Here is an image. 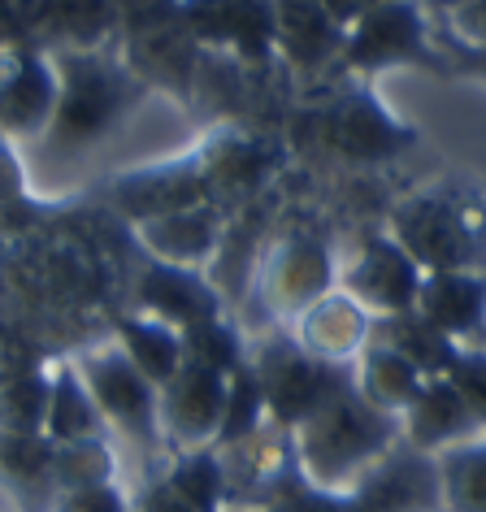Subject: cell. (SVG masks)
Segmentation results:
<instances>
[{
	"label": "cell",
	"mask_w": 486,
	"mask_h": 512,
	"mask_svg": "<svg viewBox=\"0 0 486 512\" xmlns=\"http://www.w3.org/2000/svg\"><path fill=\"white\" fill-rule=\"evenodd\" d=\"M61 100V70L53 53H40L31 44H9L5 53V96H0V113H5L9 139H35L48 135L57 118Z\"/></svg>",
	"instance_id": "cell-13"
},
{
	"label": "cell",
	"mask_w": 486,
	"mask_h": 512,
	"mask_svg": "<svg viewBox=\"0 0 486 512\" xmlns=\"http://www.w3.org/2000/svg\"><path fill=\"white\" fill-rule=\"evenodd\" d=\"M421 382H426V374H421L408 356L395 352L391 343H382V339L365 343L361 369H356V391H361L369 404H378V408H387V413L400 417L404 408L413 404V395L421 391Z\"/></svg>",
	"instance_id": "cell-25"
},
{
	"label": "cell",
	"mask_w": 486,
	"mask_h": 512,
	"mask_svg": "<svg viewBox=\"0 0 486 512\" xmlns=\"http://www.w3.org/2000/svg\"><path fill=\"white\" fill-rule=\"evenodd\" d=\"M118 22V0H53V27L74 48H105Z\"/></svg>",
	"instance_id": "cell-30"
},
{
	"label": "cell",
	"mask_w": 486,
	"mask_h": 512,
	"mask_svg": "<svg viewBox=\"0 0 486 512\" xmlns=\"http://www.w3.org/2000/svg\"><path fill=\"white\" fill-rule=\"evenodd\" d=\"M417 287H421V265L408 256V248L391 235V230L365 235L352 270L343 274V291H352L374 317L413 309Z\"/></svg>",
	"instance_id": "cell-12"
},
{
	"label": "cell",
	"mask_w": 486,
	"mask_h": 512,
	"mask_svg": "<svg viewBox=\"0 0 486 512\" xmlns=\"http://www.w3.org/2000/svg\"><path fill=\"white\" fill-rule=\"evenodd\" d=\"M326 291H335V265H330V252L317 235L287 230V235H278L265 248L257 265V296L274 317H291L296 322Z\"/></svg>",
	"instance_id": "cell-10"
},
{
	"label": "cell",
	"mask_w": 486,
	"mask_h": 512,
	"mask_svg": "<svg viewBox=\"0 0 486 512\" xmlns=\"http://www.w3.org/2000/svg\"><path fill=\"white\" fill-rule=\"evenodd\" d=\"M57 365L14 369L5 382V434H44L48 408H53Z\"/></svg>",
	"instance_id": "cell-28"
},
{
	"label": "cell",
	"mask_w": 486,
	"mask_h": 512,
	"mask_svg": "<svg viewBox=\"0 0 486 512\" xmlns=\"http://www.w3.org/2000/svg\"><path fill=\"white\" fill-rule=\"evenodd\" d=\"M118 343L131 352V361L144 369L157 387H165V382L174 378V369L183 365V330L174 322H165V317H152V313L122 317Z\"/></svg>",
	"instance_id": "cell-26"
},
{
	"label": "cell",
	"mask_w": 486,
	"mask_h": 512,
	"mask_svg": "<svg viewBox=\"0 0 486 512\" xmlns=\"http://www.w3.org/2000/svg\"><path fill=\"white\" fill-rule=\"evenodd\" d=\"M222 222H226V209H217V204H187V209L135 222V235H139V248L161 256V261L204 270L217 252V239H222Z\"/></svg>",
	"instance_id": "cell-19"
},
{
	"label": "cell",
	"mask_w": 486,
	"mask_h": 512,
	"mask_svg": "<svg viewBox=\"0 0 486 512\" xmlns=\"http://www.w3.org/2000/svg\"><path fill=\"white\" fill-rule=\"evenodd\" d=\"M296 339L313 356H322L330 365H348L352 356L365 352V343L374 339V313L365 309L352 291H326L317 304H309L296 317Z\"/></svg>",
	"instance_id": "cell-18"
},
{
	"label": "cell",
	"mask_w": 486,
	"mask_h": 512,
	"mask_svg": "<svg viewBox=\"0 0 486 512\" xmlns=\"http://www.w3.org/2000/svg\"><path fill=\"white\" fill-rule=\"evenodd\" d=\"M265 413H270L265 387H261L252 361H243L235 374H230V400H226V421H222V434H217V447H235L243 439H252V434L261 430Z\"/></svg>",
	"instance_id": "cell-29"
},
{
	"label": "cell",
	"mask_w": 486,
	"mask_h": 512,
	"mask_svg": "<svg viewBox=\"0 0 486 512\" xmlns=\"http://www.w3.org/2000/svg\"><path fill=\"white\" fill-rule=\"evenodd\" d=\"M326 5H330V14H335V18L343 22V27H348V22H352V18H361V14H365V9H374V5H382V0H326Z\"/></svg>",
	"instance_id": "cell-36"
},
{
	"label": "cell",
	"mask_w": 486,
	"mask_h": 512,
	"mask_svg": "<svg viewBox=\"0 0 486 512\" xmlns=\"http://www.w3.org/2000/svg\"><path fill=\"white\" fill-rule=\"evenodd\" d=\"M48 22L53 27V0H5V40L31 44V35Z\"/></svg>",
	"instance_id": "cell-33"
},
{
	"label": "cell",
	"mask_w": 486,
	"mask_h": 512,
	"mask_svg": "<svg viewBox=\"0 0 486 512\" xmlns=\"http://www.w3.org/2000/svg\"><path fill=\"white\" fill-rule=\"evenodd\" d=\"M374 339L391 343V348L400 356H408V361H413L426 378L447 374V369L456 365V356H460V339H452L447 330L426 322L417 309L374 317Z\"/></svg>",
	"instance_id": "cell-24"
},
{
	"label": "cell",
	"mask_w": 486,
	"mask_h": 512,
	"mask_svg": "<svg viewBox=\"0 0 486 512\" xmlns=\"http://www.w3.org/2000/svg\"><path fill=\"white\" fill-rule=\"evenodd\" d=\"M339 61L356 74H374L391 66H443L426 35L421 0H382V5L365 9L361 18H352L343 27Z\"/></svg>",
	"instance_id": "cell-5"
},
{
	"label": "cell",
	"mask_w": 486,
	"mask_h": 512,
	"mask_svg": "<svg viewBox=\"0 0 486 512\" xmlns=\"http://www.w3.org/2000/svg\"><path fill=\"white\" fill-rule=\"evenodd\" d=\"M400 430H404L408 447H421V452H443V447H452V443L486 434L482 417L473 413L465 391H460L447 374L421 382L413 404L400 413Z\"/></svg>",
	"instance_id": "cell-17"
},
{
	"label": "cell",
	"mask_w": 486,
	"mask_h": 512,
	"mask_svg": "<svg viewBox=\"0 0 486 512\" xmlns=\"http://www.w3.org/2000/svg\"><path fill=\"white\" fill-rule=\"evenodd\" d=\"M200 152V170H204V196L217 209L252 200L257 191L270 183L278 148L257 131H243V126H213L209 135L196 144Z\"/></svg>",
	"instance_id": "cell-11"
},
{
	"label": "cell",
	"mask_w": 486,
	"mask_h": 512,
	"mask_svg": "<svg viewBox=\"0 0 486 512\" xmlns=\"http://www.w3.org/2000/svg\"><path fill=\"white\" fill-rule=\"evenodd\" d=\"M248 361H252V369H257V378L265 387L270 421L274 426H287V430H296L304 417L317 413L330 395L352 382L348 369L313 356L296 335L291 339H283V335L261 339L257 348L248 352Z\"/></svg>",
	"instance_id": "cell-4"
},
{
	"label": "cell",
	"mask_w": 486,
	"mask_h": 512,
	"mask_svg": "<svg viewBox=\"0 0 486 512\" xmlns=\"http://www.w3.org/2000/svg\"><path fill=\"white\" fill-rule=\"evenodd\" d=\"M278 9V57L300 70H317L322 61L339 57L343 22L330 14L326 0H274Z\"/></svg>",
	"instance_id": "cell-21"
},
{
	"label": "cell",
	"mask_w": 486,
	"mask_h": 512,
	"mask_svg": "<svg viewBox=\"0 0 486 512\" xmlns=\"http://www.w3.org/2000/svg\"><path fill=\"white\" fill-rule=\"evenodd\" d=\"M348 504L356 508H417L443 504V482H439V460L434 452H391L378 456L374 465L361 473V482L348 491Z\"/></svg>",
	"instance_id": "cell-16"
},
{
	"label": "cell",
	"mask_w": 486,
	"mask_h": 512,
	"mask_svg": "<svg viewBox=\"0 0 486 512\" xmlns=\"http://www.w3.org/2000/svg\"><path fill=\"white\" fill-rule=\"evenodd\" d=\"M61 70L57 118L48 126L53 148H87L105 139L139 100L148 96V79L126 57H109L105 48H74L53 53Z\"/></svg>",
	"instance_id": "cell-2"
},
{
	"label": "cell",
	"mask_w": 486,
	"mask_h": 512,
	"mask_svg": "<svg viewBox=\"0 0 486 512\" xmlns=\"http://www.w3.org/2000/svg\"><path fill=\"white\" fill-rule=\"evenodd\" d=\"M460 48L486 44V0H430Z\"/></svg>",
	"instance_id": "cell-32"
},
{
	"label": "cell",
	"mask_w": 486,
	"mask_h": 512,
	"mask_svg": "<svg viewBox=\"0 0 486 512\" xmlns=\"http://www.w3.org/2000/svg\"><path fill=\"white\" fill-rule=\"evenodd\" d=\"M79 369L96 404L105 408L109 426L126 430L135 443L161 439V387L131 361V352L118 339H105L96 348L79 352Z\"/></svg>",
	"instance_id": "cell-7"
},
{
	"label": "cell",
	"mask_w": 486,
	"mask_h": 512,
	"mask_svg": "<svg viewBox=\"0 0 486 512\" xmlns=\"http://www.w3.org/2000/svg\"><path fill=\"white\" fill-rule=\"evenodd\" d=\"M447 378L465 391V400L473 404V413H478L482 426H486V352H465L460 348L456 365L447 369Z\"/></svg>",
	"instance_id": "cell-34"
},
{
	"label": "cell",
	"mask_w": 486,
	"mask_h": 512,
	"mask_svg": "<svg viewBox=\"0 0 486 512\" xmlns=\"http://www.w3.org/2000/svg\"><path fill=\"white\" fill-rule=\"evenodd\" d=\"M230 400V374L196 356H183L174 378L161 387V439L174 452L217 447Z\"/></svg>",
	"instance_id": "cell-8"
},
{
	"label": "cell",
	"mask_w": 486,
	"mask_h": 512,
	"mask_svg": "<svg viewBox=\"0 0 486 512\" xmlns=\"http://www.w3.org/2000/svg\"><path fill=\"white\" fill-rule=\"evenodd\" d=\"M309 135L339 161H391L417 139L369 87H348L343 96L326 100L309 118Z\"/></svg>",
	"instance_id": "cell-6"
},
{
	"label": "cell",
	"mask_w": 486,
	"mask_h": 512,
	"mask_svg": "<svg viewBox=\"0 0 486 512\" xmlns=\"http://www.w3.org/2000/svg\"><path fill=\"white\" fill-rule=\"evenodd\" d=\"M135 304H139V313L165 317V322H174L178 330H187L196 322H209V317H222L217 291L204 283L200 270L161 261V256H152V252H144V261H139Z\"/></svg>",
	"instance_id": "cell-15"
},
{
	"label": "cell",
	"mask_w": 486,
	"mask_h": 512,
	"mask_svg": "<svg viewBox=\"0 0 486 512\" xmlns=\"http://www.w3.org/2000/svg\"><path fill=\"white\" fill-rule=\"evenodd\" d=\"M109 200L118 204V213L131 217V222H148V217L187 209V204H209V196H204L200 152L191 148L183 157L139 165V170L118 174L109 183Z\"/></svg>",
	"instance_id": "cell-14"
},
{
	"label": "cell",
	"mask_w": 486,
	"mask_h": 512,
	"mask_svg": "<svg viewBox=\"0 0 486 512\" xmlns=\"http://www.w3.org/2000/svg\"><path fill=\"white\" fill-rule=\"evenodd\" d=\"M204 53L235 57L243 66H270L278 57L274 0H178Z\"/></svg>",
	"instance_id": "cell-9"
},
{
	"label": "cell",
	"mask_w": 486,
	"mask_h": 512,
	"mask_svg": "<svg viewBox=\"0 0 486 512\" xmlns=\"http://www.w3.org/2000/svg\"><path fill=\"white\" fill-rule=\"evenodd\" d=\"M391 235L421 270H482L486 217L482 204L452 187H417L391 204Z\"/></svg>",
	"instance_id": "cell-3"
},
{
	"label": "cell",
	"mask_w": 486,
	"mask_h": 512,
	"mask_svg": "<svg viewBox=\"0 0 486 512\" xmlns=\"http://www.w3.org/2000/svg\"><path fill=\"white\" fill-rule=\"evenodd\" d=\"M226 460L213 447L178 452V460L152 482L144 495L148 508H217L226 499Z\"/></svg>",
	"instance_id": "cell-22"
},
{
	"label": "cell",
	"mask_w": 486,
	"mask_h": 512,
	"mask_svg": "<svg viewBox=\"0 0 486 512\" xmlns=\"http://www.w3.org/2000/svg\"><path fill=\"white\" fill-rule=\"evenodd\" d=\"M413 309L452 339H473L486 326V278L478 270H421Z\"/></svg>",
	"instance_id": "cell-20"
},
{
	"label": "cell",
	"mask_w": 486,
	"mask_h": 512,
	"mask_svg": "<svg viewBox=\"0 0 486 512\" xmlns=\"http://www.w3.org/2000/svg\"><path fill=\"white\" fill-rule=\"evenodd\" d=\"M400 434V417L369 404L352 378L348 387L335 391L317 413H309L296 426V456L304 478L317 491L348 504V491L361 482V473L378 456H387Z\"/></svg>",
	"instance_id": "cell-1"
},
{
	"label": "cell",
	"mask_w": 486,
	"mask_h": 512,
	"mask_svg": "<svg viewBox=\"0 0 486 512\" xmlns=\"http://www.w3.org/2000/svg\"><path fill=\"white\" fill-rule=\"evenodd\" d=\"M109 417L96 404L92 387H87L79 361H57V382H53V408H48L44 434L53 443H79V439H105Z\"/></svg>",
	"instance_id": "cell-23"
},
{
	"label": "cell",
	"mask_w": 486,
	"mask_h": 512,
	"mask_svg": "<svg viewBox=\"0 0 486 512\" xmlns=\"http://www.w3.org/2000/svg\"><path fill=\"white\" fill-rule=\"evenodd\" d=\"M434 460H439L443 508H486V434L443 447L434 452Z\"/></svg>",
	"instance_id": "cell-27"
},
{
	"label": "cell",
	"mask_w": 486,
	"mask_h": 512,
	"mask_svg": "<svg viewBox=\"0 0 486 512\" xmlns=\"http://www.w3.org/2000/svg\"><path fill=\"white\" fill-rule=\"evenodd\" d=\"M183 356L209 361V365H217V369H226V374H235V369L248 361V352H243L239 335L222 322V317H209V322L187 326V330H183Z\"/></svg>",
	"instance_id": "cell-31"
},
{
	"label": "cell",
	"mask_w": 486,
	"mask_h": 512,
	"mask_svg": "<svg viewBox=\"0 0 486 512\" xmlns=\"http://www.w3.org/2000/svg\"><path fill=\"white\" fill-rule=\"evenodd\" d=\"M452 70L473 74V79H482V83H486V44H478V48H460V44H456Z\"/></svg>",
	"instance_id": "cell-35"
}]
</instances>
